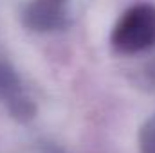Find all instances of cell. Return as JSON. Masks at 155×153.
Masks as SVG:
<instances>
[{
    "mask_svg": "<svg viewBox=\"0 0 155 153\" xmlns=\"http://www.w3.org/2000/svg\"><path fill=\"white\" fill-rule=\"evenodd\" d=\"M38 2H45V4H52V5H61V7H65V0H38Z\"/></svg>",
    "mask_w": 155,
    "mask_h": 153,
    "instance_id": "8992f818",
    "label": "cell"
},
{
    "mask_svg": "<svg viewBox=\"0 0 155 153\" xmlns=\"http://www.w3.org/2000/svg\"><path fill=\"white\" fill-rule=\"evenodd\" d=\"M7 110H9V114L13 115L16 121H20V122H29L35 114H36V106H35V103L22 92V94H18V96H15L13 99H9L7 103Z\"/></svg>",
    "mask_w": 155,
    "mask_h": 153,
    "instance_id": "277c9868",
    "label": "cell"
},
{
    "mask_svg": "<svg viewBox=\"0 0 155 153\" xmlns=\"http://www.w3.org/2000/svg\"><path fill=\"white\" fill-rule=\"evenodd\" d=\"M112 45L123 54H135L155 45V7L139 4L128 9L112 31Z\"/></svg>",
    "mask_w": 155,
    "mask_h": 153,
    "instance_id": "6da1fadb",
    "label": "cell"
},
{
    "mask_svg": "<svg viewBox=\"0 0 155 153\" xmlns=\"http://www.w3.org/2000/svg\"><path fill=\"white\" fill-rule=\"evenodd\" d=\"M141 153H155V115L150 117L139 132Z\"/></svg>",
    "mask_w": 155,
    "mask_h": 153,
    "instance_id": "5b68a950",
    "label": "cell"
},
{
    "mask_svg": "<svg viewBox=\"0 0 155 153\" xmlns=\"http://www.w3.org/2000/svg\"><path fill=\"white\" fill-rule=\"evenodd\" d=\"M24 24L25 27L40 31V33H47V31H54V29H61L67 25V13L65 7L61 5H52V4H45V2H31L25 9H24Z\"/></svg>",
    "mask_w": 155,
    "mask_h": 153,
    "instance_id": "7a4b0ae2",
    "label": "cell"
},
{
    "mask_svg": "<svg viewBox=\"0 0 155 153\" xmlns=\"http://www.w3.org/2000/svg\"><path fill=\"white\" fill-rule=\"evenodd\" d=\"M47 153H63V151H61V150H54V148H51Z\"/></svg>",
    "mask_w": 155,
    "mask_h": 153,
    "instance_id": "52a82bcc",
    "label": "cell"
},
{
    "mask_svg": "<svg viewBox=\"0 0 155 153\" xmlns=\"http://www.w3.org/2000/svg\"><path fill=\"white\" fill-rule=\"evenodd\" d=\"M18 94H22V83L18 74L11 65L0 61V99L7 103Z\"/></svg>",
    "mask_w": 155,
    "mask_h": 153,
    "instance_id": "3957f363",
    "label": "cell"
}]
</instances>
